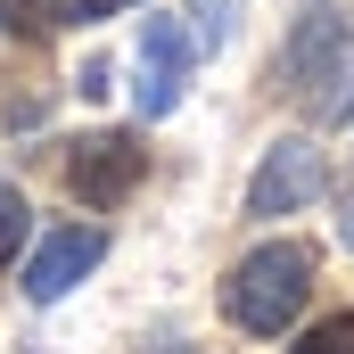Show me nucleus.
<instances>
[{"mask_svg":"<svg viewBox=\"0 0 354 354\" xmlns=\"http://www.w3.org/2000/svg\"><path fill=\"white\" fill-rule=\"evenodd\" d=\"M0 17H8L17 33H33V25H41V0H0Z\"/></svg>","mask_w":354,"mask_h":354,"instance_id":"obj_12","label":"nucleus"},{"mask_svg":"<svg viewBox=\"0 0 354 354\" xmlns=\"http://www.w3.org/2000/svg\"><path fill=\"white\" fill-rule=\"evenodd\" d=\"M99 256H107V231H91V223L50 231V239L33 248V264H25V297H33V305H58L83 272H99Z\"/></svg>","mask_w":354,"mask_h":354,"instance_id":"obj_6","label":"nucleus"},{"mask_svg":"<svg viewBox=\"0 0 354 354\" xmlns=\"http://www.w3.org/2000/svg\"><path fill=\"white\" fill-rule=\"evenodd\" d=\"M346 248H354V206H346Z\"/></svg>","mask_w":354,"mask_h":354,"instance_id":"obj_13","label":"nucleus"},{"mask_svg":"<svg viewBox=\"0 0 354 354\" xmlns=\"http://www.w3.org/2000/svg\"><path fill=\"white\" fill-rule=\"evenodd\" d=\"M288 354H354V313H322Z\"/></svg>","mask_w":354,"mask_h":354,"instance_id":"obj_8","label":"nucleus"},{"mask_svg":"<svg viewBox=\"0 0 354 354\" xmlns=\"http://www.w3.org/2000/svg\"><path fill=\"white\" fill-rule=\"evenodd\" d=\"M149 174V149H140V132H91L66 149V189L83 198V206H124L132 189Z\"/></svg>","mask_w":354,"mask_h":354,"instance_id":"obj_3","label":"nucleus"},{"mask_svg":"<svg viewBox=\"0 0 354 354\" xmlns=\"http://www.w3.org/2000/svg\"><path fill=\"white\" fill-rule=\"evenodd\" d=\"M75 91H83V99H107V91H115V75H107V58H91L83 75H75Z\"/></svg>","mask_w":354,"mask_h":354,"instance_id":"obj_11","label":"nucleus"},{"mask_svg":"<svg viewBox=\"0 0 354 354\" xmlns=\"http://www.w3.org/2000/svg\"><path fill=\"white\" fill-rule=\"evenodd\" d=\"M280 83H288V107L305 124H322V132L354 115V25H346L338 0L297 17V33L280 50Z\"/></svg>","mask_w":354,"mask_h":354,"instance_id":"obj_1","label":"nucleus"},{"mask_svg":"<svg viewBox=\"0 0 354 354\" xmlns=\"http://www.w3.org/2000/svg\"><path fill=\"white\" fill-rule=\"evenodd\" d=\"M189 58H198V41H189L181 17H149V25H140V83H132L140 115H174V107H181Z\"/></svg>","mask_w":354,"mask_h":354,"instance_id":"obj_5","label":"nucleus"},{"mask_svg":"<svg viewBox=\"0 0 354 354\" xmlns=\"http://www.w3.org/2000/svg\"><path fill=\"white\" fill-rule=\"evenodd\" d=\"M25 231H33V214H25L17 181H0V264H17V256H25Z\"/></svg>","mask_w":354,"mask_h":354,"instance_id":"obj_7","label":"nucleus"},{"mask_svg":"<svg viewBox=\"0 0 354 354\" xmlns=\"http://www.w3.org/2000/svg\"><path fill=\"white\" fill-rule=\"evenodd\" d=\"M305 297H313V248L305 239H264L223 280V322L248 330V338H288Z\"/></svg>","mask_w":354,"mask_h":354,"instance_id":"obj_2","label":"nucleus"},{"mask_svg":"<svg viewBox=\"0 0 354 354\" xmlns=\"http://www.w3.org/2000/svg\"><path fill=\"white\" fill-rule=\"evenodd\" d=\"M140 0H58V25H99V17H124Z\"/></svg>","mask_w":354,"mask_h":354,"instance_id":"obj_9","label":"nucleus"},{"mask_svg":"<svg viewBox=\"0 0 354 354\" xmlns=\"http://www.w3.org/2000/svg\"><path fill=\"white\" fill-rule=\"evenodd\" d=\"M322 181H330V157L297 132V140H272L256 181H248V214H297V206H313L322 198Z\"/></svg>","mask_w":354,"mask_h":354,"instance_id":"obj_4","label":"nucleus"},{"mask_svg":"<svg viewBox=\"0 0 354 354\" xmlns=\"http://www.w3.org/2000/svg\"><path fill=\"white\" fill-rule=\"evenodd\" d=\"M189 8H198V41H223L231 17H239V0H189Z\"/></svg>","mask_w":354,"mask_h":354,"instance_id":"obj_10","label":"nucleus"}]
</instances>
